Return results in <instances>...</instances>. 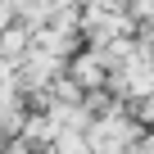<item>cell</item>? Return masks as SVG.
<instances>
[{
  "instance_id": "obj_1",
  "label": "cell",
  "mask_w": 154,
  "mask_h": 154,
  "mask_svg": "<svg viewBox=\"0 0 154 154\" xmlns=\"http://www.w3.org/2000/svg\"><path fill=\"white\" fill-rule=\"evenodd\" d=\"M27 50H32V32H27V27L9 23L5 32H0V63H9V68H18Z\"/></svg>"
},
{
  "instance_id": "obj_2",
  "label": "cell",
  "mask_w": 154,
  "mask_h": 154,
  "mask_svg": "<svg viewBox=\"0 0 154 154\" xmlns=\"http://www.w3.org/2000/svg\"><path fill=\"white\" fill-rule=\"evenodd\" d=\"M14 23V0H0V32Z\"/></svg>"
},
{
  "instance_id": "obj_3",
  "label": "cell",
  "mask_w": 154,
  "mask_h": 154,
  "mask_svg": "<svg viewBox=\"0 0 154 154\" xmlns=\"http://www.w3.org/2000/svg\"><path fill=\"white\" fill-rule=\"evenodd\" d=\"M122 154H154V136H145V140H136L131 149H122Z\"/></svg>"
}]
</instances>
